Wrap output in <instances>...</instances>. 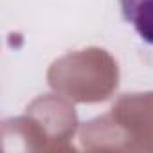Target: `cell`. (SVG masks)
<instances>
[{
  "mask_svg": "<svg viewBox=\"0 0 153 153\" xmlns=\"http://www.w3.org/2000/svg\"><path fill=\"white\" fill-rule=\"evenodd\" d=\"M123 18L135 33L153 45V0H119Z\"/></svg>",
  "mask_w": 153,
  "mask_h": 153,
  "instance_id": "obj_1",
  "label": "cell"
}]
</instances>
